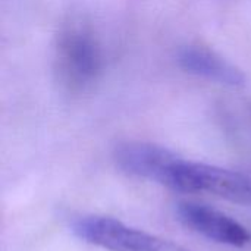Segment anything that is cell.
I'll return each mask as SVG.
<instances>
[{"instance_id": "1", "label": "cell", "mask_w": 251, "mask_h": 251, "mask_svg": "<svg viewBox=\"0 0 251 251\" xmlns=\"http://www.w3.org/2000/svg\"><path fill=\"white\" fill-rule=\"evenodd\" d=\"M172 191L210 194L251 206V176L216 165L184 159L166 149L153 181Z\"/></svg>"}, {"instance_id": "2", "label": "cell", "mask_w": 251, "mask_h": 251, "mask_svg": "<svg viewBox=\"0 0 251 251\" xmlns=\"http://www.w3.org/2000/svg\"><path fill=\"white\" fill-rule=\"evenodd\" d=\"M56 71L71 91L90 87L103 68V51L96 34L82 22L63 26L56 41Z\"/></svg>"}, {"instance_id": "3", "label": "cell", "mask_w": 251, "mask_h": 251, "mask_svg": "<svg viewBox=\"0 0 251 251\" xmlns=\"http://www.w3.org/2000/svg\"><path fill=\"white\" fill-rule=\"evenodd\" d=\"M71 231L79 240L107 251H190L110 216H79L72 221Z\"/></svg>"}, {"instance_id": "4", "label": "cell", "mask_w": 251, "mask_h": 251, "mask_svg": "<svg viewBox=\"0 0 251 251\" xmlns=\"http://www.w3.org/2000/svg\"><path fill=\"white\" fill-rule=\"evenodd\" d=\"M178 221L190 231L222 246L246 247L251 232L234 218L203 203L181 201L176 204Z\"/></svg>"}, {"instance_id": "5", "label": "cell", "mask_w": 251, "mask_h": 251, "mask_svg": "<svg viewBox=\"0 0 251 251\" xmlns=\"http://www.w3.org/2000/svg\"><path fill=\"white\" fill-rule=\"evenodd\" d=\"M178 62L187 72L218 84L240 87L246 81L244 74L237 66L201 46L182 47L178 53Z\"/></svg>"}]
</instances>
